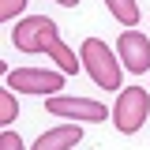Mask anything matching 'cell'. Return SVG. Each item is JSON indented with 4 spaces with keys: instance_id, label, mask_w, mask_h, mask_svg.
I'll use <instances>...</instances> for the list:
<instances>
[{
    "instance_id": "6da1fadb",
    "label": "cell",
    "mask_w": 150,
    "mask_h": 150,
    "mask_svg": "<svg viewBox=\"0 0 150 150\" xmlns=\"http://www.w3.org/2000/svg\"><path fill=\"white\" fill-rule=\"evenodd\" d=\"M79 60H83L86 75H90L101 90H120V68L124 64H120V56L112 53L101 38H86L83 49H79Z\"/></svg>"
},
{
    "instance_id": "7a4b0ae2",
    "label": "cell",
    "mask_w": 150,
    "mask_h": 150,
    "mask_svg": "<svg viewBox=\"0 0 150 150\" xmlns=\"http://www.w3.org/2000/svg\"><path fill=\"white\" fill-rule=\"evenodd\" d=\"M146 116H150V90H143V86L120 90L116 105H112V124H116V131L135 135V131L146 124Z\"/></svg>"
},
{
    "instance_id": "3957f363",
    "label": "cell",
    "mask_w": 150,
    "mask_h": 150,
    "mask_svg": "<svg viewBox=\"0 0 150 150\" xmlns=\"http://www.w3.org/2000/svg\"><path fill=\"white\" fill-rule=\"evenodd\" d=\"M56 23L45 15H26L15 23V30H11V41H15L19 53H49V45L56 41Z\"/></svg>"
},
{
    "instance_id": "277c9868",
    "label": "cell",
    "mask_w": 150,
    "mask_h": 150,
    "mask_svg": "<svg viewBox=\"0 0 150 150\" xmlns=\"http://www.w3.org/2000/svg\"><path fill=\"white\" fill-rule=\"evenodd\" d=\"M45 109L53 112V116H68V120H75V124H98V120H105V105L94 101V98L53 94V98L45 101Z\"/></svg>"
},
{
    "instance_id": "5b68a950",
    "label": "cell",
    "mask_w": 150,
    "mask_h": 150,
    "mask_svg": "<svg viewBox=\"0 0 150 150\" xmlns=\"http://www.w3.org/2000/svg\"><path fill=\"white\" fill-rule=\"evenodd\" d=\"M8 86L19 94H60L64 90V71L19 68V71H8Z\"/></svg>"
},
{
    "instance_id": "8992f818",
    "label": "cell",
    "mask_w": 150,
    "mask_h": 150,
    "mask_svg": "<svg viewBox=\"0 0 150 150\" xmlns=\"http://www.w3.org/2000/svg\"><path fill=\"white\" fill-rule=\"evenodd\" d=\"M116 56H120V64H124L128 71H135V75L150 71V38L139 34L135 26H128V30L120 34V41H116Z\"/></svg>"
},
{
    "instance_id": "52a82bcc",
    "label": "cell",
    "mask_w": 150,
    "mask_h": 150,
    "mask_svg": "<svg viewBox=\"0 0 150 150\" xmlns=\"http://www.w3.org/2000/svg\"><path fill=\"white\" fill-rule=\"evenodd\" d=\"M79 139H83V128H79V124H60V128L45 131L34 143V150H71Z\"/></svg>"
},
{
    "instance_id": "ba28073f",
    "label": "cell",
    "mask_w": 150,
    "mask_h": 150,
    "mask_svg": "<svg viewBox=\"0 0 150 150\" xmlns=\"http://www.w3.org/2000/svg\"><path fill=\"white\" fill-rule=\"evenodd\" d=\"M49 56H53V64H60V71H64V75H75L79 68H83V60H75V53L64 45V38H56L53 45H49Z\"/></svg>"
},
{
    "instance_id": "9c48e42d",
    "label": "cell",
    "mask_w": 150,
    "mask_h": 150,
    "mask_svg": "<svg viewBox=\"0 0 150 150\" xmlns=\"http://www.w3.org/2000/svg\"><path fill=\"white\" fill-rule=\"evenodd\" d=\"M105 8L112 11L116 23H124V26H139V4H135V0H105Z\"/></svg>"
},
{
    "instance_id": "30bf717a",
    "label": "cell",
    "mask_w": 150,
    "mask_h": 150,
    "mask_svg": "<svg viewBox=\"0 0 150 150\" xmlns=\"http://www.w3.org/2000/svg\"><path fill=\"white\" fill-rule=\"evenodd\" d=\"M15 116H19V105H15L11 86H8V90H0V124H11Z\"/></svg>"
},
{
    "instance_id": "8fae6325",
    "label": "cell",
    "mask_w": 150,
    "mask_h": 150,
    "mask_svg": "<svg viewBox=\"0 0 150 150\" xmlns=\"http://www.w3.org/2000/svg\"><path fill=\"white\" fill-rule=\"evenodd\" d=\"M23 8H26V0H0V19L11 23L15 15H23Z\"/></svg>"
},
{
    "instance_id": "7c38bea8",
    "label": "cell",
    "mask_w": 150,
    "mask_h": 150,
    "mask_svg": "<svg viewBox=\"0 0 150 150\" xmlns=\"http://www.w3.org/2000/svg\"><path fill=\"white\" fill-rule=\"evenodd\" d=\"M0 150H26V146H23V139H19L11 128H4L0 131Z\"/></svg>"
},
{
    "instance_id": "4fadbf2b",
    "label": "cell",
    "mask_w": 150,
    "mask_h": 150,
    "mask_svg": "<svg viewBox=\"0 0 150 150\" xmlns=\"http://www.w3.org/2000/svg\"><path fill=\"white\" fill-rule=\"evenodd\" d=\"M53 4H64V8H79L83 0H53Z\"/></svg>"
}]
</instances>
